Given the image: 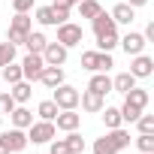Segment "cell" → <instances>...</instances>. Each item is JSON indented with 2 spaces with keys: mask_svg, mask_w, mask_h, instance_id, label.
Here are the masks:
<instances>
[{
  "mask_svg": "<svg viewBox=\"0 0 154 154\" xmlns=\"http://www.w3.org/2000/svg\"><path fill=\"white\" fill-rule=\"evenodd\" d=\"M91 24H94V33H97V51H112L118 45V24L112 21V15L100 9L91 18Z\"/></svg>",
  "mask_w": 154,
  "mask_h": 154,
  "instance_id": "obj_1",
  "label": "cell"
},
{
  "mask_svg": "<svg viewBox=\"0 0 154 154\" xmlns=\"http://www.w3.org/2000/svg\"><path fill=\"white\" fill-rule=\"evenodd\" d=\"M33 30V18L27 15V12H15V18L9 21V33H6V42H12V45H21L24 42V36Z\"/></svg>",
  "mask_w": 154,
  "mask_h": 154,
  "instance_id": "obj_2",
  "label": "cell"
},
{
  "mask_svg": "<svg viewBox=\"0 0 154 154\" xmlns=\"http://www.w3.org/2000/svg\"><path fill=\"white\" fill-rule=\"evenodd\" d=\"M54 136H57L54 121H33V124L27 127V142H33V145H45V142H51Z\"/></svg>",
  "mask_w": 154,
  "mask_h": 154,
  "instance_id": "obj_3",
  "label": "cell"
},
{
  "mask_svg": "<svg viewBox=\"0 0 154 154\" xmlns=\"http://www.w3.org/2000/svg\"><path fill=\"white\" fill-rule=\"evenodd\" d=\"M82 66L91 72H109L115 63H112L109 51H82Z\"/></svg>",
  "mask_w": 154,
  "mask_h": 154,
  "instance_id": "obj_4",
  "label": "cell"
},
{
  "mask_svg": "<svg viewBox=\"0 0 154 154\" xmlns=\"http://www.w3.org/2000/svg\"><path fill=\"white\" fill-rule=\"evenodd\" d=\"M82 27L79 24H72V21H63V24H57V42L63 45V48H72V45H82Z\"/></svg>",
  "mask_w": 154,
  "mask_h": 154,
  "instance_id": "obj_5",
  "label": "cell"
},
{
  "mask_svg": "<svg viewBox=\"0 0 154 154\" xmlns=\"http://www.w3.org/2000/svg\"><path fill=\"white\" fill-rule=\"evenodd\" d=\"M42 69H45V60H42V54H33V51H27V57L21 60V75H24V82H39Z\"/></svg>",
  "mask_w": 154,
  "mask_h": 154,
  "instance_id": "obj_6",
  "label": "cell"
},
{
  "mask_svg": "<svg viewBox=\"0 0 154 154\" xmlns=\"http://www.w3.org/2000/svg\"><path fill=\"white\" fill-rule=\"evenodd\" d=\"M0 139L6 142V148H9V154H18V151H24L30 142H27V130H18V127H9V130H3L0 133Z\"/></svg>",
  "mask_w": 154,
  "mask_h": 154,
  "instance_id": "obj_7",
  "label": "cell"
},
{
  "mask_svg": "<svg viewBox=\"0 0 154 154\" xmlns=\"http://www.w3.org/2000/svg\"><path fill=\"white\" fill-rule=\"evenodd\" d=\"M54 91V103H57V109H75L79 106V91H75L72 85H57V88H51Z\"/></svg>",
  "mask_w": 154,
  "mask_h": 154,
  "instance_id": "obj_8",
  "label": "cell"
},
{
  "mask_svg": "<svg viewBox=\"0 0 154 154\" xmlns=\"http://www.w3.org/2000/svg\"><path fill=\"white\" fill-rule=\"evenodd\" d=\"M66 54H69V48H63L60 42H45V48H42L45 66H63L66 63Z\"/></svg>",
  "mask_w": 154,
  "mask_h": 154,
  "instance_id": "obj_9",
  "label": "cell"
},
{
  "mask_svg": "<svg viewBox=\"0 0 154 154\" xmlns=\"http://www.w3.org/2000/svg\"><path fill=\"white\" fill-rule=\"evenodd\" d=\"M54 127H57V130H66V133H69V130H79V127H82V115L75 112V109H60V112L54 115Z\"/></svg>",
  "mask_w": 154,
  "mask_h": 154,
  "instance_id": "obj_10",
  "label": "cell"
},
{
  "mask_svg": "<svg viewBox=\"0 0 154 154\" xmlns=\"http://www.w3.org/2000/svg\"><path fill=\"white\" fill-rule=\"evenodd\" d=\"M118 45H121V48H124V51H127V54L133 57V54H142L148 42H145V36H142V33H136V30H130V33H124V36L118 39Z\"/></svg>",
  "mask_w": 154,
  "mask_h": 154,
  "instance_id": "obj_11",
  "label": "cell"
},
{
  "mask_svg": "<svg viewBox=\"0 0 154 154\" xmlns=\"http://www.w3.org/2000/svg\"><path fill=\"white\" fill-rule=\"evenodd\" d=\"M130 72L136 75V79H148V75L154 72V60L148 54H133V63H130Z\"/></svg>",
  "mask_w": 154,
  "mask_h": 154,
  "instance_id": "obj_12",
  "label": "cell"
},
{
  "mask_svg": "<svg viewBox=\"0 0 154 154\" xmlns=\"http://www.w3.org/2000/svg\"><path fill=\"white\" fill-rule=\"evenodd\" d=\"M9 121H12V127H18V130H27V127L33 124V112H30L27 106H15V109L9 112Z\"/></svg>",
  "mask_w": 154,
  "mask_h": 154,
  "instance_id": "obj_13",
  "label": "cell"
},
{
  "mask_svg": "<svg viewBox=\"0 0 154 154\" xmlns=\"http://www.w3.org/2000/svg\"><path fill=\"white\" fill-rule=\"evenodd\" d=\"M112 21L115 24H133V18H136V9L130 6V3H118V6H112Z\"/></svg>",
  "mask_w": 154,
  "mask_h": 154,
  "instance_id": "obj_14",
  "label": "cell"
},
{
  "mask_svg": "<svg viewBox=\"0 0 154 154\" xmlns=\"http://www.w3.org/2000/svg\"><path fill=\"white\" fill-rule=\"evenodd\" d=\"M9 88H12L9 94H12V100H15L18 106H24V103L33 97V82H24V79H21V82H15V85H9Z\"/></svg>",
  "mask_w": 154,
  "mask_h": 154,
  "instance_id": "obj_15",
  "label": "cell"
},
{
  "mask_svg": "<svg viewBox=\"0 0 154 154\" xmlns=\"http://www.w3.org/2000/svg\"><path fill=\"white\" fill-rule=\"evenodd\" d=\"M88 91H94V94L106 97V94L112 91V79H109L106 72H94V75H91V82H88Z\"/></svg>",
  "mask_w": 154,
  "mask_h": 154,
  "instance_id": "obj_16",
  "label": "cell"
},
{
  "mask_svg": "<svg viewBox=\"0 0 154 154\" xmlns=\"http://www.w3.org/2000/svg\"><path fill=\"white\" fill-rule=\"evenodd\" d=\"M79 106H82L85 112H100L106 103H103L100 94H94V91H82V94H79Z\"/></svg>",
  "mask_w": 154,
  "mask_h": 154,
  "instance_id": "obj_17",
  "label": "cell"
},
{
  "mask_svg": "<svg viewBox=\"0 0 154 154\" xmlns=\"http://www.w3.org/2000/svg\"><path fill=\"white\" fill-rule=\"evenodd\" d=\"M39 82H42L45 88H57V85H63V66H45L42 75H39Z\"/></svg>",
  "mask_w": 154,
  "mask_h": 154,
  "instance_id": "obj_18",
  "label": "cell"
},
{
  "mask_svg": "<svg viewBox=\"0 0 154 154\" xmlns=\"http://www.w3.org/2000/svg\"><path fill=\"white\" fill-rule=\"evenodd\" d=\"M45 33H39V30H30L27 36H24V42L21 45H27V51H33V54H42V48H45Z\"/></svg>",
  "mask_w": 154,
  "mask_h": 154,
  "instance_id": "obj_19",
  "label": "cell"
},
{
  "mask_svg": "<svg viewBox=\"0 0 154 154\" xmlns=\"http://www.w3.org/2000/svg\"><path fill=\"white\" fill-rule=\"evenodd\" d=\"M124 103H130V106H136V109L145 112V106H148V91H145V88H130V91L124 94Z\"/></svg>",
  "mask_w": 154,
  "mask_h": 154,
  "instance_id": "obj_20",
  "label": "cell"
},
{
  "mask_svg": "<svg viewBox=\"0 0 154 154\" xmlns=\"http://www.w3.org/2000/svg\"><path fill=\"white\" fill-rule=\"evenodd\" d=\"M130 88H136V75H133V72H118L115 79H112V91H118V94H127Z\"/></svg>",
  "mask_w": 154,
  "mask_h": 154,
  "instance_id": "obj_21",
  "label": "cell"
},
{
  "mask_svg": "<svg viewBox=\"0 0 154 154\" xmlns=\"http://www.w3.org/2000/svg\"><path fill=\"white\" fill-rule=\"evenodd\" d=\"M51 12H54V18H57V24H63V21H69V12H72V3L69 0H51Z\"/></svg>",
  "mask_w": 154,
  "mask_h": 154,
  "instance_id": "obj_22",
  "label": "cell"
},
{
  "mask_svg": "<svg viewBox=\"0 0 154 154\" xmlns=\"http://www.w3.org/2000/svg\"><path fill=\"white\" fill-rule=\"evenodd\" d=\"M100 112H103V124H106V130H115V127L124 124V121H121V109H115V106H103Z\"/></svg>",
  "mask_w": 154,
  "mask_h": 154,
  "instance_id": "obj_23",
  "label": "cell"
},
{
  "mask_svg": "<svg viewBox=\"0 0 154 154\" xmlns=\"http://www.w3.org/2000/svg\"><path fill=\"white\" fill-rule=\"evenodd\" d=\"M106 136L112 139V145H115L118 151H121V148H127V145L133 142V139H130V130H124V127H115V130H109Z\"/></svg>",
  "mask_w": 154,
  "mask_h": 154,
  "instance_id": "obj_24",
  "label": "cell"
},
{
  "mask_svg": "<svg viewBox=\"0 0 154 154\" xmlns=\"http://www.w3.org/2000/svg\"><path fill=\"white\" fill-rule=\"evenodd\" d=\"M60 109H57V103L54 100H42L39 106H36V115H39V121H54V115H57Z\"/></svg>",
  "mask_w": 154,
  "mask_h": 154,
  "instance_id": "obj_25",
  "label": "cell"
},
{
  "mask_svg": "<svg viewBox=\"0 0 154 154\" xmlns=\"http://www.w3.org/2000/svg\"><path fill=\"white\" fill-rule=\"evenodd\" d=\"M24 75H21V63H15V60H9L6 66H3V82L6 85H15V82H21Z\"/></svg>",
  "mask_w": 154,
  "mask_h": 154,
  "instance_id": "obj_26",
  "label": "cell"
},
{
  "mask_svg": "<svg viewBox=\"0 0 154 154\" xmlns=\"http://www.w3.org/2000/svg\"><path fill=\"white\" fill-rule=\"evenodd\" d=\"M63 142H66V148H69V154H82V151H85V139L79 136V130H69Z\"/></svg>",
  "mask_w": 154,
  "mask_h": 154,
  "instance_id": "obj_27",
  "label": "cell"
},
{
  "mask_svg": "<svg viewBox=\"0 0 154 154\" xmlns=\"http://www.w3.org/2000/svg\"><path fill=\"white\" fill-rule=\"evenodd\" d=\"M133 142H136V148L142 154H154V133H139Z\"/></svg>",
  "mask_w": 154,
  "mask_h": 154,
  "instance_id": "obj_28",
  "label": "cell"
},
{
  "mask_svg": "<svg viewBox=\"0 0 154 154\" xmlns=\"http://www.w3.org/2000/svg\"><path fill=\"white\" fill-rule=\"evenodd\" d=\"M75 6H79V12H82V18H94L103 6L97 3V0H79V3H75Z\"/></svg>",
  "mask_w": 154,
  "mask_h": 154,
  "instance_id": "obj_29",
  "label": "cell"
},
{
  "mask_svg": "<svg viewBox=\"0 0 154 154\" xmlns=\"http://www.w3.org/2000/svg\"><path fill=\"white\" fill-rule=\"evenodd\" d=\"M33 15H36V21H39V24H45V27H48V24H57V18H54L51 6H36V12H33Z\"/></svg>",
  "mask_w": 154,
  "mask_h": 154,
  "instance_id": "obj_30",
  "label": "cell"
},
{
  "mask_svg": "<svg viewBox=\"0 0 154 154\" xmlns=\"http://www.w3.org/2000/svg\"><path fill=\"white\" fill-rule=\"evenodd\" d=\"M94 154H118V148L112 145L109 136H100V139L94 142Z\"/></svg>",
  "mask_w": 154,
  "mask_h": 154,
  "instance_id": "obj_31",
  "label": "cell"
},
{
  "mask_svg": "<svg viewBox=\"0 0 154 154\" xmlns=\"http://www.w3.org/2000/svg\"><path fill=\"white\" fill-rule=\"evenodd\" d=\"M9 60H15V45L12 42H0V66H6Z\"/></svg>",
  "mask_w": 154,
  "mask_h": 154,
  "instance_id": "obj_32",
  "label": "cell"
},
{
  "mask_svg": "<svg viewBox=\"0 0 154 154\" xmlns=\"http://www.w3.org/2000/svg\"><path fill=\"white\" fill-rule=\"evenodd\" d=\"M139 115H142V109H136V106H130V103H124V106H121V121L133 124V121H136Z\"/></svg>",
  "mask_w": 154,
  "mask_h": 154,
  "instance_id": "obj_33",
  "label": "cell"
},
{
  "mask_svg": "<svg viewBox=\"0 0 154 154\" xmlns=\"http://www.w3.org/2000/svg\"><path fill=\"white\" fill-rule=\"evenodd\" d=\"M133 124L139 127V133H154V115H139Z\"/></svg>",
  "mask_w": 154,
  "mask_h": 154,
  "instance_id": "obj_34",
  "label": "cell"
},
{
  "mask_svg": "<svg viewBox=\"0 0 154 154\" xmlns=\"http://www.w3.org/2000/svg\"><path fill=\"white\" fill-rule=\"evenodd\" d=\"M15 106H18V103L12 100V94H0V112H3V115H9Z\"/></svg>",
  "mask_w": 154,
  "mask_h": 154,
  "instance_id": "obj_35",
  "label": "cell"
},
{
  "mask_svg": "<svg viewBox=\"0 0 154 154\" xmlns=\"http://www.w3.org/2000/svg\"><path fill=\"white\" fill-rule=\"evenodd\" d=\"M48 154H69V148H66L63 139H51L48 142Z\"/></svg>",
  "mask_w": 154,
  "mask_h": 154,
  "instance_id": "obj_36",
  "label": "cell"
},
{
  "mask_svg": "<svg viewBox=\"0 0 154 154\" xmlns=\"http://www.w3.org/2000/svg\"><path fill=\"white\" fill-rule=\"evenodd\" d=\"M36 6V0H12V9L15 12H30Z\"/></svg>",
  "mask_w": 154,
  "mask_h": 154,
  "instance_id": "obj_37",
  "label": "cell"
},
{
  "mask_svg": "<svg viewBox=\"0 0 154 154\" xmlns=\"http://www.w3.org/2000/svg\"><path fill=\"white\" fill-rule=\"evenodd\" d=\"M142 36H145V42H154V21L145 27V33H142Z\"/></svg>",
  "mask_w": 154,
  "mask_h": 154,
  "instance_id": "obj_38",
  "label": "cell"
},
{
  "mask_svg": "<svg viewBox=\"0 0 154 154\" xmlns=\"http://www.w3.org/2000/svg\"><path fill=\"white\" fill-rule=\"evenodd\" d=\"M124 3H130L133 9H139V6H145V3H148V0H124Z\"/></svg>",
  "mask_w": 154,
  "mask_h": 154,
  "instance_id": "obj_39",
  "label": "cell"
},
{
  "mask_svg": "<svg viewBox=\"0 0 154 154\" xmlns=\"http://www.w3.org/2000/svg\"><path fill=\"white\" fill-rule=\"evenodd\" d=\"M0 154H9V148H6V142L0 139Z\"/></svg>",
  "mask_w": 154,
  "mask_h": 154,
  "instance_id": "obj_40",
  "label": "cell"
},
{
  "mask_svg": "<svg viewBox=\"0 0 154 154\" xmlns=\"http://www.w3.org/2000/svg\"><path fill=\"white\" fill-rule=\"evenodd\" d=\"M69 3H72V6H75V3H79V0H69Z\"/></svg>",
  "mask_w": 154,
  "mask_h": 154,
  "instance_id": "obj_41",
  "label": "cell"
},
{
  "mask_svg": "<svg viewBox=\"0 0 154 154\" xmlns=\"http://www.w3.org/2000/svg\"><path fill=\"white\" fill-rule=\"evenodd\" d=\"M136 154H142V151H136Z\"/></svg>",
  "mask_w": 154,
  "mask_h": 154,
  "instance_id": "obj_42",
  "label": "cell"
}]
</instances>
